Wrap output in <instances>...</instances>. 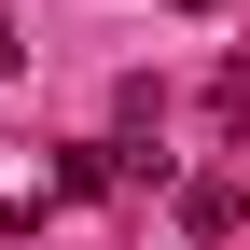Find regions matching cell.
I'll return each mask as SVG.
<instances>
[{"instance_id":"1","label":"cell","mask_w":250,"mask_h":250,"mask_svg":"<svg viewBox=\"0 0 250 250\" xmlns=\"http://www.w3.org/2000/svg\"><path fill=\"white\" fill-rule=\"evenodd\" d=\"M236 223H250V195H236L223 167H208V181H181V236H195V250H223Z\"/></svg>"},{"instance_id":"2","label":"cell","mask_w":250,"mask_h":250,"mask_svg":"<svg viewBox=\"0 0 250 250\" xmlns=\"http://www.w3.org/2000/svg\"><path fill=\"white\" fill-rule=\"evenodd\" d=\"M14 56H28V42H14V14H0V70H14Z\"/></svg>"},{"instance_id":"3","label":"cell","mask_w":250,"mask_h":250,"mask_svg":"<svg viewBox=\"0 0 250 250\" xmlns=\"http://www.w3.org/2000/svg\"><path fill=\"white\" fill-rule=\"evenodd\" d=\"M181 14H208V0H181Z\"/></svg>"}]
</instances>
